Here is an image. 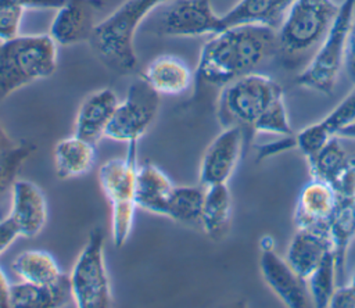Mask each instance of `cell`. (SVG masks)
Returning a JSON list of instances; mask_svg holds the SVG:
<instances>
[{"mask_svg": "<svg viewBox=\"0 0 355 308\" xmlns=\"http://www.w3.org/2000/svg\"><path fill=\"white\" fill-rule=\"evenodd\" d=\"M276 29L262 24L226 28L204 43L196 76L198 80L223 86L255 71L276 54Z\"/></svg>", "mask_w": 355, "mask_h": 308, "instance_id": "obj_1", "label": "cell"}, {"mask_svg": "<svg viewBox=\"0 0 355 308\" xmlns=\"http://www.w3.org/2000/svg\"><path fill=\"white\" fill-rule=\"evenodd\" d=\"M340 6L333 0H295L276 31V54L287 69H304L330 31Z\"/></svg>", "mask_w": 355, "mask_h": 308, "instance_id": "obj_2", "label": "cell"}, {"mask_svg": "<svg viewBox=\"0 0 355 308\" xmlns=\"http://www.w3.org/2000/svg\"><path fill=\"white\" fill-rule=\"evenodd\" d=\"M169 0H125L98 21L89 39L94 55L112 72L129 75L137 68L135 35L139 25Z\"/></svg>", "mask_w": 355, "mask_h": 308, "instance_id": "obj_3", "label": "cell"}, {"mask_svg": "<svg viewBox=\"0 0 355 308\" xmlns=\"http://www.w3.org/2000/svg\"><path fill=\"white\" fill-rule=\"evenodd\" d=\"M58 44L50 35H18L0 44V103L21 87L51 76Z\"/></svg>", "mask_w": 355, "mask_h": 308, "instance_id": "obj_4", "label": "cell"}, {"mask_svg": "<svg viewBox=\"0 0 355 308\" xmlns=\"http://www.w3.org/2000/svg\"><path fill=\"white\" fill-rule=\"evenodd\" d=\"M137 168V142H130L123 158L108 160L97 173L100 189L111 205V237L118 248L129 239L135 222Z\"/></svg>", "mask_w": 355, "mask_h": 308, "instance_id": "obj_5", "label": "cell"}, {"mask_svg": "<svg viewBox=\"0 0 355 308\" xmlns=\"http://www.w3.org/2000/svg\"><path fill=\"white\" fill-rule=\"evenodd\" d=\"M283 89L272 78L251 72L222 86L216 101L218 121L223 128L255 123Z\"/></svg>", "mask_w": 355, "mask_h": 308, "instance_id": "obj_6", "label": "cell"}, {"mask_svg": "<svg viewBox=\"0 0 355 308\" xmlns=\"http://www.w3.org/2000/svg\"><path fill=\"white\" fill-rule=\"evenodd\" d=\"M354 15L355 0H344L322 44L306 67L297 75V85L323 94L333 93L338 75L344 68L347 40Z\"/></svg>", "mask_w": 355, "mask_h": 308, "instance_id": "obj_7", "label": "cell"}, {"mask_svg": "<svg viewBox=\"0 0 355 308\" xmlns=\"http://www.w3.org/2000/svg\"><path fill=\"white\" fill-rule=\"evenodd\" d=\"M73 304L78 308H107L112 304L110 277L104 261V233L100 228L89 233L71 275Z\"/></svg>", "mask_w": 355, "mask_h": 308, "instance_id": "obj_8", "label": "cell"}, {"mask_svg": "<svg viewBox=\"0 0 355 308\" xmlns=\"http://www.w3.org/2000/svg\"><path fill=\"white\" fill-rule=\"evenodd\" d=\"M159 110V94L143 79L133 80L123 101L118 103L105 137L115 142H137L151 126Z\"/></svg>", "mask_w": 355, "mask_h": 308, "instance_id": "obj_9", "label": "cell"}, {"mask_svg": "<svg viewBox=\"0 0 355 308\" xmlns=\"http://www.w3.org/2000/svg\"><path fill=\"white\" fill-rule=\"evenodd\" d=\"M155 31L161 36L193 37L220 32V15L211 0H169L159 6Z\"/></svg>", "mask_w": 355, "mask_h": 308, "instance_id": "obj_10", "label": "cell"}, {"mask_svg": "<svg viewBox=\"0 0 355 308\" xmlns=\"http://www.w3.org/2000/svg\"><path fill=\"white\" fill-rule=\"evenodd\" d=\"M334 190L338 200L330 222L329 236L337 265V282L343 284L347 253L355 239V154L351 155L349 168Z\"/></svg>", "mask_w": 355, "mask_h": 308, "instance_id": "obj_11", "label": "cell"}, {"mask_svg": "<svg viewBox=\"0 0 355 308\" xmlns=\"http://www.w3.org/2000/svg\"><path fill=\"white\" fill-rule=\"evenodd\" d=\"M244 137V128L230 125L209 143L200 164L201 186L227 183L241 158Z\"/></svg>", "mask_w": 355, "mask_h": 308, "instance_id": "obj_12", "label": "cell"}, {"mask_svg": "<svg viewBox=\"0 0 355 308\" xmlns=\"http://www.w3.org/2000/svg\"><path fill=\"white\" fill-rule=\"evenodd\" d=\"M103 6V0H67L57 8L49 35L58 46L89 42Z\"/></svg>", "mask_w": 355, "mask_h": 308, "instance_id": "obj_13", "label": "cell"}, {"mask_svg": "<svg viewBox=\"0 0 355 308\" xmlns=\"http://www.w3.org/2000/svg\"><path fill=\"white\" fill-rule=\"evenodd\" d=\"M337 200V193L330 185L311 179L302 187L294 209L295 228L329 236Z\"/></svg>", "mask_w": 355, "mask_h": 308, "instance_id": "obj_14", "label": "cell"}, {"mask_svg": "<svg viewBox=\"0 0 355 308\" xmlns=\"http://www.w3.org/2000/svg\"><path fill=\"white\" fill-rule=\"evenodd\" d=\"M259 271L266 286L288 308L308 307L311 298L306 282L302 280L293 268L275 250L261 251Z\"/></svg>", "mask_w": 355, "mask_h": 308, "instance_id": "obj_15", "label": "cell"}, {"mask_svg": "<svg viewBox=\"0 0 355 308\" xmlns=\"http://www.w3.org/2000/svg\"><path fill=\"white\" fill-rule=\"evenodd\" d=\"M8 216L18 226L21 237H36L47 221V203L42 189L31 180L17 179L11 186Z\"/></svg>", "mask_w": 355, "mask_h": 308, "instance_id": "obj_16", "label": "cell"}, {"mask_svg": "<svg viewBox=\"0 0 355 308\" xmlns=\"http://www.w3.org/2000/svg\"><path fill=\"white\" fill-rule=\"evenodd\" d=\"M118 103L116 94L110 87L90 93L79 105L75 118L73 135L97 144L103 137H105V130Z\"/></svg>", "mask_w": 355, "mask_h": 308, "instance_id": "obj_17", "label": "cell"}, {"mask_svg": "<svg viewBox=\"0 0 355 308\" xmlns=\"http://www.w3.org/2000/svg\"><path fill=\"white\" fill-rule=\"evenodd\" d=\"M73 301L69 276L51 284H33L28 282L10 286V308H60Z\"/></svg>", "mask_w": 355, "mask_h": 308, "instance_id": "obj_18", "label": "cell"}, {"mask_svg": "<svg viewBox=\"0 0 355 308\" xmlns=\"http://www.w3.org/2000/svg\"><path fill=\"white\" fill-rule=\"evenodd\" d=\"M330 251H333V244L327 234L297 229L288 244L286 261L306 282Z\"/></svg>", "mask_w": 355, "mask_h": 308, "instance_id": "obj_19", "label": "cell"}, {"mask_svg": "<svg viewBox=\"0 0 355 308\" xmlns=\"http://www.w3.org/2000/svg\"><path fill=\"white\" fill-rule=\"evenodd\" d=\"M173 187L161 168L154 164H143L136 173V205L143 211L165 216Z\"/></svg>", "mask_w": 355, "mask_h": 308, "instance_id": "obj_20", "label": "cell"}, {"mask_svg": "<svg viewBox=\"0 0 355 308\" xmlns=\"http://www.w3.org/2000/svg\"><path fill=\"white\" fill-rule=\"evenodd\" d=\"M295 0H239L220 15V31L244 24H262L279 28Z\"/></svg>", "mask_w": 355, "mask_h": 308, "instance_id": "obj_21", "label": "cell"}, {"mask_svg": "<svg viewBox=\"0 0 355 308\" xmlns=\"http://www.w3.org/2000/svg\"><path fill=\"white\" fill-rule=\"evenodd\" d=\"M141 78L158 94L168 96L182 94L193 82V74L189 65L182 58L171 54L155 57L146 67Z\"/></svg>", "mask_w": 355, "mask_h": 308, "instance_id": "obj_22", "label": "cell"}, {"mask_svg": "<svg viewBox=\"0 0 355 308\" xmlns=\"http://www.w3.org/2000/svg\"><path fill=\"white\" fill-rule=\"evenodd\" d=\"M96 144L72 135L55 143L54 169L58 179H72L87 173L96 161Z\"/></svg>", "mask_w": 355, "mask_h": 308, "instance_id": "obj_23", "label": "cell"}, {"mask_svg": "<svg viewBox=\"0 0 355 308\" xmlns=\"http://www.w3.org/2000/svg\"><path fill=\"white\" fill-rule=\"evenodd\" d=\"M232 196L227 183L205 187L200 222L208 237L219 240L227 233L232 221Z\"/></svg>", "mask_w": 355, "mask_h": 308, "instance_id": "obj_24", "label": "cell"}, {"mask_svg": "<svg viewBox=\"0 0 355 308\" xmlns=\"http://www.w3.org/2000/svg\"><path fill=\"white\" fill-rule=\"evenodd\" d=\"M349 164L351 155L344 150L336 135L315 157L308 160L312 179L322 180L330 185L333 189H336L345 176Z\"/></svg>", "mask_w": 355, "mask_h": 308, "instance_id": "obj_25", "label": "cell"}, {"mask_svg": "<svg viewBox=\"0 0 355 308\" xmlns=\"http://www.w3.org/2000/svg\"><path fill=\"white\" fill-rule=\"evenodd\" d=\"M11 269L22 282L33 284H51L62 275L54 257L43 250L22 251L12 261Z\"/></svg>", "mask_w": 355, "mask_h": 308, "instance_id": "obj_26", "label": "cell"}, {"mask_svg": "<svg viewBox=\"0 0 355 308\" xmlns=\"http://www.w3.org/2000/svg\"><path fill=\"white\" fill-rule=\"evenodd\" d=\"M204 186H175L168 203V218L182 222L194 223L200 222L202 203H204Z\"/></svg>", "mask_w": 355, "mask_h": 308, "instance_id": "obj_27", "label": "cell"}, {"mask_svg": "<svg viewBox=\"0 0 355 308\" xmlns=\"http://www.w3.org/2000/svg\"><path fill=\"white\" fill-rule=\"evenodd\" d=\"M67 0H0V42L19 35V26L28 8H58Z\"/></svg>", "mask_w": 355, "mask_h": 308, "instance_id": "obj_28", "label": "cell"}, {"mask_svg": "<svg viewBox=\"0 0 355 308\" xmlns=\"http://www.w3.org/2000/svg\"><path fill=\"white\" fill-rule=\"evenodd\" d=\"M337 286V265L334 253L330 251L306 279V289L313 305L318 308H329L330 298Z\"/></svg>", "mask_w": 355, "mask_h": 308, "instance_id": "obj_29", "label": "cell"}, {"mask_svg": "<svg viewBox=\"0 0 355 308\" xmlns=\"http://www.w3.org/2000/svg\"><path fill=\"white\" fill-rule=\"evenodd\" d=\"M252 130L257 133H270L282 136L294 135L284 103V94L276 97L272 104L261 114V117L252 125Z\"/></svg>", "mask_w": 355, "mask_h": 308, "instance_id": "obj_30", "label": "cell"}, {"mask_svg": "<svg viewBox=\"0 0 355 308\" xmlns=\"http://www.w3.org/2000/svg\"><path fill=\"white\" fill-rule=\"evenodd\" d=\"M35 146L32 143L24 142L18 143L11 151L0 155V200L3 196L11 190L12 183L17 180V175L21 171L24 162L33 153Z\"/></svg>", "mask_w": 355, "mask_h": 308, "instance_id": "obj_31", "label": "cell"}, {"mask_svg": "<svg viewBox=\"0 0 355 308\" xmlns=\"http://www.w3.org/2000/svg\"><path fill=\"white\" fill-rule=\"evenodd\" d=\"M333 136L334 135L323 125L322 121L311 123L295 135L297 148L306 157V160H309L315 157Z\"/></svg>", "mask_w": 355, "mask_h": 308, "instance_id": "obj_32", "label": "cell"}, {"mask_svg": "<svg viewBox=\"0 0 355 308\" xmlns=\"http://www.w3.org/2000/svg\"><path fill=\"white\" fill-rule=\"evenodd\" d=\"M355 121V89L341 100V103L331 110L323 119V125L333 133L337 135V132Z\"/></svg>", "mask_w": 355, "mask_h": 308, "instance_id": "obj_33", "label": "cell"}, {"mask_svg": "<svg viewBox=\"0 0 355 308\" xmlns=\"http://www.w3.org/2000/svg\"><path fill=\"white\" fill-rule=\"evenodd\" d=\"M329 308H355V289L348 284H338L330 298Z\"/></svg>", "mask_w": 355, "mask_h": 308, "instance_id": "obj_34", "label": "cell"}, {"mask_svg": "<svg viewBox=\"0 0 355 308\" xmlns=\"http://www.w3.org/2000/svg\"><path fill=\"white\" fill-rule=\"evenodd\" d=\"M21 237L19 229L15 222L7 216L0 221V255L18 239Z\"/></svg>", "mask_w": 355, "mask_h": 308, "instance_id": "obj_35", "label": "cell"}, {"mask_svg": "<svg viewBox=\"0 0 355 308\" xmlns=\"http://www.w3.org/2000/svg\"><path fill=\"white\" fill-rule=\"evenodd\" d=\"M344 68L349 80L355 85V15L349 28L348 40H347V51L344 60Z\"/></svg>", "mask_w": 355, "mask_h": 308, "instance_id": "obj_36", "label": "cell"}, {"mask_svg": "<svg viewBox=\"0 0 355 308\" xmlns=\"http://www.w3.org/2000/svg\"><path fill=\"white\" fill-rule=\"evenodd\" d=\"M10 286L7 277L0 268V308H10Z\"/></svg>", "mask_w": 355, "mask_h": 308, "instance_id": "obj_37", "label": "cell"}, {"mask_svg": "<svg viewBox=\"0 0 355 308\" xmlns=\"http://www.w3.org/2000/svg\"><path fill=\"white\" fill-rule=\"evenodd\" d=\"M17 146V143L8 136V133L0 126V155L7 154L8 151H11L14 147Z\"/></svg>", "mask_w": 355, "mask_h": 308, "instance_id": "obj_38", "label": "cell"}, {"mask_svg": "<svg viewBox=\"0 0 355 308\" xmlns=\"http://www.w3.org/2000/svg\"><path fill=\"white\" fill-rule=\"evenodd\" d=\"M259 248H261V251L275 250V239L269 234H263L259 240Z\"/></svg>", "mask_w": 355, "mask_h": 308, "instance_id": "obj_39", "label": "cell"}, {"mask_svg": "<svg viewBox=\"0 0 355 308\" xmlns=\"http://www.w3.org/2000/svg\"><path fill=\"white\" fill-rule=\"evenodd\" d=\"M337 135H341L343 137H348V139H355V121L343 126Z\"/></svg>", "mask_w": 355, "mask_h": 308, "instance_id": "obj_40", "label": "cell"}, {"mask_svg": "<svg viewBox=\"0 0 355 308\" xmlns=\"http://www.w3.org/2000/svg\"><path fill=\"white\" fill-rule=\"evenodd\" d=\"M349 284L355 289V272H354V275H352V277H351V280H349Z\"/></svg>", "mask_w": 355, "mask_h": 308, "instance_id": "obj_41", "label": "cell"}]
</instances>
